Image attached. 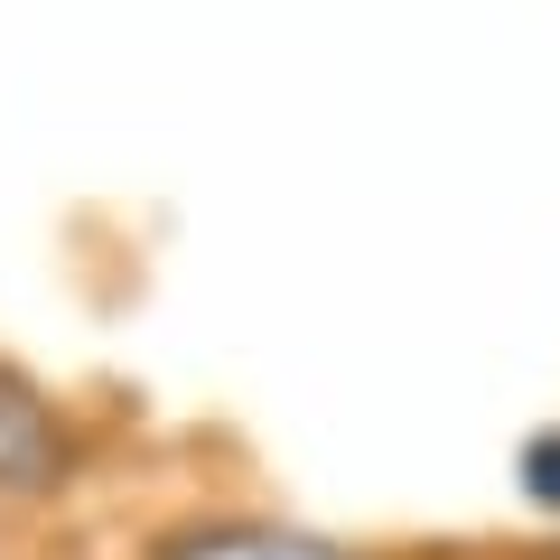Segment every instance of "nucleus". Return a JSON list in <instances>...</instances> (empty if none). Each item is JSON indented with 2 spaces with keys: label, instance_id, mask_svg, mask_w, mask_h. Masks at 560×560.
Returning a JSON list of instances; mask_svg holds the SVG:
<instances>
[{
  "label": "nucleus",
  "instance_id": "f257e3e1",
  "mask_svg": "<svg viewBox=\"0 0 560 560\" xmlns=\"http://www.w3.org/2000/svg\"><path fill=\"white\" fill-rule=\"evenodd\" d=\"M66 477V420L47 411L38 383L0 364V495H47Z\"/></svg>",
  "mask_w": 560,
  "mask_h": 560
},
{
  "label": "nucleus",
  "instance_id": "f03ea898",
  "mask_svg": "<svg viewBox=\"0 0 560 560\" xmlns=\"http://www.w3.org/2000/svg\"><path fill=\"white\" fill-rule=\"evenodd\" d=\"M150 560H355V551H337L318 533H290V523H187Z\"/></svg>",
  "mask_w": 560,
  "mask_h": 560
},
{
  "label": "nucleus",
  "instance_id": "7ed1b4c3",
  "mask_svg": "<svg viewBox=\"0 0 560 560\" xmlns=\"http://www.w3.org/2000/svg\"><path fill=\"white\" fill-rule=\"evenodd\" d=\"M523 486H533V504L560 514V430H541V440L523 448Z\"/></svg>",
  "mask_w": 560,
  "mask_h": 560
}]
</instances>
